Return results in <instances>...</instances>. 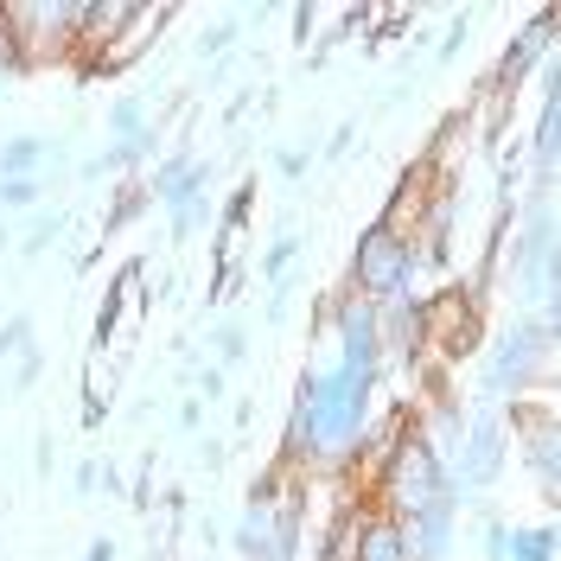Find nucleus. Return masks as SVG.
<instances>
[{
    "mask_svg": "<svg viewBox=\"0 0 561 561\" xmlns=\"http://www.w3.org/2000/svg\"><path fill=\"white\" fill-rule=\"evenodd\" d=\"M38 370H45V351H20V364H13V383H7V389H13V396H26V389H33L38 383Z\"/></svg>",
    "mask_w": 561,
    "mask_h": 561,
    "instance_id": "28",
    "label": "nucleus"
},
{
    "mask_svg": "<svg viewBox=\"0 0 561 561\" xmlns=\"http://www.w3.org/2000/svg\"><path fill=\"white\" fill-rule=\"evenodd\" d=\"M249 205H255V179H243V185L230 192V205H224V224H249Z\"/></svg>",
    "mask_w": 561,
    "mask_h": 561,
    "instance_id": "31",
    "label": "nucleus"
},
{
    "mask_svg": "<svg viewBox=\"0 0 561 561\" xmlns=\"http://www.w3.org/2000/svg\"><path fill=\"white\" fill-rule=\"evenodd\" d=\"M313 26H319V7H313V0H300V7H294V38L307 45V38H313Z\"/></svg>",
    "mask_w": 561,
    "mask_h": 561,
    "instance_id": "32",
    "label": "nucleus"
},
{
    "mask_svg": "<svg viewBox=\"0 0 561 561\" xmlns=\"http://www.w3.org/2000/svg\"><path fill=\"white\" fill-rule=\"evenodd\" d=\"M153 205V198H147V179H122V192H115V198H108V217H103V237H122V230H128V224H135L140 210Z\"/></svg>",
    "mask_w": 561,
    "mask_h": 561,
    "instance_id": "18",
    "label": "nucleus"
},
{
    "mask_svg": "<svg viewBox=\"0 0 561 561\" xmlns=\"http://www.w3.org/2000/svg\"><path fill=\"white\" fill-rule=\"evenodd\" d=\"M415 243L409 237H396V230H383V224H370L364 237H357V249H351V275H345V294H357V300H389V294H415Z\"/></svg>",
    "mask_w": 561,
    "mask_h": 561,
    "instance_id": "3",
    "label": "nucleus"
},
{
    "mask_svg": "<svg viewBox=\"0 0 561 561\" xmlns=\"http://www.w3.org/2000/svg\"><path fill=\"white\" fill-rule=\"evenodd\" d=\"M447 485V459L434 454L421 434H402L396 447L383 454V466L370 472V504L377 511H389V517H409V511H421V504H434Z\"/></svg>",
    "mask_w": 561,
    "mask_h": 561,
    "instance_id": "2",
    "label": "nucleus"
},
{
    "mask_svg": "<svg viewBox=\"0 0 561 561\" xmlns=\"http://www.w3.org/2000/svg\"><path fill=\"white\" fill-rule=\"evenodd\" d=\"M58 237H65V217L38 205V210H33V230H26V243H20V255H45V249L58 243Z\"/></svg>",
    "mask_w": 561,
    "mask_h": 561,
    "instance_id": "23",
    "label": "nucleus"
},
{
    "mask_svg": "<svg viewBox=\"0 0 561 561\" xmlns=\"http://www.w3.org/2000/svg\"><path fill=\"white\" fill-rule=\"evenodd\" d=\"M472 20H479L472 7H459L454 20H447V33H440V45H434V58H440V65H454V58H459V45L472 38Z\"/></svg>",
    "mask_w": 561,
    "mask_h": 561,
    "instance_id": "24",
    "label": "nucleus"
},
{
    "mask_svg": "<svg viewBox=\"0 0 561 561\" xmlns=\"http://www.w3.org/2000/svg\"><path fill=\"white\" fill-rule=\"evenodd\" d=\"M77 491H83V497L103 491V459H83V466H77Z\"/></svg>",
    "mask_w": 561,
    "mask_h": 561,
    "instance_id": "33",
    "label": "nucleus"
},
{
    "mask_svg": "<svg viewBox=\"0 0 561 561\" xmlns=\"http://www.w3.org/2000/svg\"><path fill=\"white\" fill-rule=\"evenodd\" d=\"M0 249H7V224H0Z\"/></svg>",
    "mask_w": 561,
    "mask_h": 561,
    "instance_id": "38",
    "label": "nucleus"
},
{
    "mask_svg": "<svg viewBox=\"0 0 561 561\" xmlns=\"http://www.w3.org/2000/svg\"><path fill=\"white\" fill-rule=\"evenodd\" d=\"M440 351V357H472L485 345V287H466L447 280L440 294L421 300V351Z\"/></svg>",
    "mask_w": 561,
    "mask_h": 561,
    "instance_id": "6",
    "label": "nucleus"
},
{
    "mask_svg": "<svg viewBox=\"0 0 561 561\" xmlns=\"http://www.w3.org/2000/svg\"><path fill=\"white\" fill-rule=\"evenodd\" d=\"M153 128H160V122H153L147 96H115V103H108V147H128L135 160H147V153L160 147Z\"/></svg>",
    "mask_w": 561,
    "mask_h": 561,
    "instance_id": "13",
    "label": "nucleus"
},
{
    "mask_svg": "<svg viewBox=\"0 0 561 561\" xmlns=\"http://www.w3.org/2000/svg\"><path fill=\"white\" fill-rule=\"evenodd\" d=\"M51 153H58V147H51L45 135H13L7 147H0V179H38Z\"/></svg>",
    "mask_w": 561,
    "mask_h": 561,
    "instance_id": "17",
    "label": "nucleus"
},
{
    "mask_svg": "<svg viewBox=\"0 0 561 561\" xmlns=\"http://www.w3.org/2000/svg\"><path fill=\"white\" fill-rule=\"evenodd\" d=\"M167 20H173V7H135V13H128V26L108 38L96 58H83L77 70H83V77H128V70L153 51V38L167 33Z\"/></svg>",
    "mask_w": 561,
    "mask_h": 561,
    "instance_id": "8",
    "label": "nucleus"
},
{
    "mask_svg": "<svg viewBox=\"0 0 561 561\" xmlns=\"http://www.w3.org/2000/svg\"><path fill=\"white\" fill-rule=\"evenodd\" d=\"M198 421H205V402H198V396H192V402H179V427H198Z\"/></svg>",
    "mask_w": 561,
    "mask_h": 561,
    "instance_id": "35",
    "label": "nucleus"
},
{
    "mask_svg": "<svg viewBox=\"0 0 561 561\" xmlns=\"http://www.w3.org/2000/svg\"><path fill=\"white\" fill-rule=\"evenodd\" d=\"M434 185H440V179L427 173V167H402V173H396V192H389V205H383V217H377V224H383V230H396V237H415V224H421V205H427V198H434Z\"/></svg>",
    "mask_w": 561,
    "mask_h": 561,
    "instance_id": "12",
    "label": "nucleus"
},
{
    "mask_svg": "<svg viewBox=\"0 0 561 561\" xmlns=\"http://www.w3.org/2000/svg\"><path fill=\"white\" fill-rule=\"evenodd\" d=\"M237 33H243L237 20H217V26H205V33H198V58H224V51L237 45Z\"/></svg>",
    "mask_w": 561,
    "mask_h": 561,
    "instance_id": "26",
    "label": "nucleus"
},
{
    "mask_svg": "<svg viewBox=\"0 0 561 561\" xmlns=\"http://www.w3.org/2000/svg\"><path fill=\"white\" fill-rule=\"evenodd\" d=\"M103 421H108V402H83V427H90V434H96Z\"/></svg>",
    "mask_w": 561,
    "mask_h": 561,
    "instance_id": "36",
    "label": "nucleus"
},
{
    "mask_svg": "<svg viewBox=\"0 0 561 561\" xmlns=\"http://www.w3.org/2000/svg\"><path fill=\"white\" fill-rule=\"evenodd\" d=\"M192 389H198V402H217V396H224V370H217V364H192Z\"/></svg>",
    "mask_w": 561,
    "mask_h": 561,
    "instance_id": "30",
    "label": "nucleus"
},
{
    "mask_svg": "<svg viewBox=\"0 0 561 561\" xmlns=\"http://www.w3.org/2000/svg\"><path fill=\"white\" fill-rule=\"evenodd\" d=\"M524 440V459H529V472H536V491L556 504V485H561V466H556V447H561V434H556V421H542V427H529V434H517Z\"/></svg>",
    "mask_w": 561,
    "mask_h": 561,
    "instance_id": "15",
    "label": "nucleus"
},
{
    "mask_svg": "<svg viewBox=\"0 0 561 561\" xmlns=\"http://www.w3.org/2000/svg\"><path fill=\"white\" fill-rule=\"evenodd\" d=\"M332 339H339V357L345 370H383V345H377V307L357 300L339 287V319H332Z\"/></svg>",
    "mask_w": 561,
    "mask_h": 561,
    "instance_id": "9",
    "label": "nucleus"
},
{
    "mask_svg": "<svg viewBox=\"0 0 561 561\" xmlns=\"http://www.w3.org/2000/svg\"><path fill=\"white\" fill-rule=\"evenodd\" d=\"M294 262H300V237H275V243L262 249V280H268V287H280Z\"/></svg>",
    "mask_w": 561,
    "mask_h": 561,
    "instance_id": "22",
    "label": "nucleus"
},
{
    "mask_svg": "<svg viewBox=\"0 0 561 561\" xmlns=\"http://www.w3.org/2000/svg\"><path fill=\"white\" fill-rule=\"evenodd\" d=\"M210 351H217V357H210L217 370L243 364V357H249V325H243V319H217V325H210Z\"/></svg>",
    "mask_w": 561,
    "mask_h": 561,
    "instance_id": "20",
    "label": "nucleus"
},
{
    "mask_svg": "<svg viewBox=\"0 0 561 561\" xmlns=\"http://www.w3.org/2000/svg\"><path fill=\"white\" fill-rule=\"evenodd\" d=\"M351 140H357V122H345L339 135L325 140V160H345V153H351Z\"/></svg>",
    "mask_w": 561,
    "mask_h": 561,
    "instance_id": "34",
    "label": "nucleus"
},
{
    "mask_svg": "<svg viewBox=\"0 0 561 561\" xmlns=\"http://www.w3.org/2000/svg\"><path fill=\"white\" fill-rule=\"evenodd\" d=\"M307 167H313V147H280V153H275V173L280 179H300Z\"/></svg>",
    "mask_w": 561,
    "mask_h": 561,
    "instance_id": "29",
    "label": "nucleus"
},
{
    "mask_svg": "<svg viewBox=\"0 0 561 561\" xmlns=\"http://www.w3.org/2000/svg\"><path fill=\"white\" fill-rule=\"evenodd\" d=\"M77 20H83V0H7L0 7V33L26 51V65L45 58H77Z\"/></svg>",
    "mask_w": 561,
    "mask_h": 561,
    "instance_id": "5",
    "label": "nucleus"
},
{
    "mask_svg": "<svg viewBox=\"0 0 561 561\" xmlns=\"http://www.w3.org/2000/svg\"><path fill=\"white\" fill-rule=\"evenodd\" d=\"M466 440V454L454 466V497L466 491H485L497 472H504V454H511V427H504V409L497 402H479V421H472V434H459Z\"/></svg>",
    "mask_w": 561,
    "mask_h": 561,
    "instance_id": "7",
    "label": "nucleus"
},
{
    "mask_svg": "<svg viewBox=\"0 0 561 561\" xmlns=\"http://www.w3.org/2000/svg\"><path fill=\"white\" fill-rule=\"evenodd\" d=\"M128 13H135V0H83V20H77V65L96 58L108 38L128 26Z\"/></svg>",
    "mask_w": 561,
    "mask_h": 561,
    "instance_id": "14",
    "label": "nucleus"
},
{
    "mask_svg": "<svg viewBox=\"0 0 561 561\" xmlns=\"http://www.w3.org/2000/svg\"><path fill=\"white\" fill-rule=\"evenodd\" d=\"M20 351H33V313H13L0 325V357H20Z\"/></svg>",
    "mask_w": 561,
    "mask_h": 561,
    "instance_id": "25",
    "label": "nucleus"
},
{
    "mask_svg": "<svg viewBox=\"0 0 561 561\" xmlns=\"http://www.w3.org/2000/svg\"><path fill=\"white\" fill-rule=\"evenodd\" d=\"M345 561H409L402 549V524L377 511V504H357L351 511V556Z\"/></svg>",
    "mask_w": 561,
    "mask_h": 561,
    "instance_id": "11",
    "label": "nucleus"
},
{
    "mask_svg": "<svg viewBox=\"0 0 561 561\" xmlns=\"http://www.w3.org/2000/svg\"><path fill=\"white\" fill-rule=\"evenodd\" d=\"M205 217H210V192H205V198H192V205H179V210H173V243H185V237H192Z\"/></svg>",
    "mask_w": 561,
    "mask_h": 561,
    "instance_id": "27",
    "label": "nucleus"
},
{
    "mask_svg": "<svg viewBox=\"0 0 561 561\" xmlns=\"http://www.w3.org/2000/svg\"><path fill=\"white\" fill-rule=\"evenodd\" d=\"M377 377L383 370H345V364H325V370H307L300 389H294V415H287V440H280V459L294 472H345L351 447L364 440L370 427V402H377ZM357 485V479H351Z\"/></svg>",
    "mask_w": 561,
    "mask_h": 561,
    "instance_id": "1",
    "label": "nucleus"
},
{
    "mask_svg": "<svg viewBox=\"0 0 561 561\" xmlns=\"http://www.w3.org/2000/svg\"><path fill=\"white\" fill-rule=\"evenodd\" d=\"M83 561H115V542H108V536H96V542L83 549Z\"/></svg>",
    "mask_w": 561,
    "mask_h": 561,
    "instance_id": "37",
    "label": "nucleus"
},
{
    "mask_svg": "<svg viewBox=\"0 0 561 561\" xmlns=\"http://www.w3.org/2000/svg\"><path fill=\"white\" fill-rule=\"evenodd\" d=\"M45 185H51L45 173L38 179H0V210H38L45 205Z\"/></svg>",
    "mask_w": 561,
    "mask_h": 561,
    "instance_id": "21",
    "label": "nucleus"
},
{
    "mask_svg": "<svg viewBox=\"0 0 561 561\" xmlns=\"http://www.w3.org/2000/svg\"><path fill=\"white\" fill-rule=\"evenodd\" d=\"M529 153H536V185L549 192V185H556V153H561V108H556V96H549V103H542V115H536Z\"/></svg>",
    "mask_w": 561,
    "mask_h": 561,
    "instance_id": "16",
    "label": "nucleus"
},
{
    "mask_svg": "<svg viewBox=\"0 0 561 561\" xmlns=\"http://www.w3.org/2000/svg\"><path fill=\"white\" fill-rule=\"evenodd\" d=\"M556 556H561L556 524H542V529H511V536H504V561H556Z\"/></svg>",
    "mask_w": 561,
    "mask_h": 561,
    "instance_id": "19",
    "label": "nucleus"
},
{
    "mask_svg": "<svg viewBox=\"0 0 561 561\" xmlns=\"http://www.w3.org/2000/svg\"><path fill=\"white\" fill-rule=\"evenodd\" d=\"M549 351H556V319L497 332V345H491V357H485V402H524L529 389L542 383Z\"/></svg>",
    "mask_w": 561,
    "mask_h": 561,
    "instance_id": "4",
    "label": "nucleus"
},
{
    "mask_svg": "<svg viewBox=\"0 0 561 561\" xmlns=\"http://www.w3.org/2000/svg\"><path fill=\"white\" fill-rule=\"evenodd\" d=\"M210 179H217L210 160H198L192 147H173V153L153 167V179H147V198H153V205H167V210H179V205H192V198H205Z\"/></svg>",
    "mask_w": 561,
    "mask_h": 561,
    "instance_id": "10",
    "label": "nucleus"
}]
</instances>
